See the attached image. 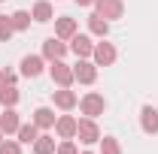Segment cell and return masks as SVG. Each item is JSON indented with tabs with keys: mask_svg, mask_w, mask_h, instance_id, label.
<instances>
[{
	"mask_svg": "<svg viewBox=\"0 0 158 154\" xmlns=\"http://www.w3.org/2000/svg\"><path fill=\"white\" fill-rule=\"evenodd\" d=\"M49 76L58 88H70L76 79H73V67L64 64V60H49Z\"/></svg>",
	"mask_w": 158,
	"mask_h": 154,
	"instance_id": "obj_1",
	"label": "cell"
},
{
	"mask_svg": "<svg viewBox=\"0 0 158 154\" xmlns=\"http://www.w3.org/2000/svg\"><path fill=\"white\" fill-rule=\"evenodd\" d=\"M76 136L82 145H94V142H100V127L94 118H79V127H76Z\"/></svg>",
	"mask_w": 158,
	"mask_h": 154,
	"instance_id": "obj_2",
	"label": "cell"
},
{
	"mask_svg": "<svg viewBox=\"0 0 158 154\" xmlns=\"http://www.w3.org/2000/svg\"><path fill=\"white\" fill-rule=\"evenodd\" d=\"M79 109H82V115L85 118H98L103 115V109H106V100H103V94H85L82 100H79Z\"/></svg>",
	"mask_w": 158,
	"mask_h": 154,
	"instance_id": "obj_3",
	"label": "cell"
},
{
	"mask_svg": "<svg viewBox=\"0 0 158 154\" xmlns=\"http://www.w3.org/2000/svg\"><path fill=\"white\" fill-rule=\"evenodd\" d=\"M91 58H94V64L98 67H113L116 64V58H118V52H116V45L113 42H94V52H91Z\"/></svg>",
	"mask_w": 158,
	"mask_h": 154,
	"instance_id": "obj_4",
	"label": "cell"
},
{
	"mask_svg": "<svg viewBox=\"0 0 158 154\" xmlns=\"http://www.w3.org/2000/svg\"><path fill=\"white\" fill-rule=\"evenodd\" d=\"M73 79H76L79 85H94V79H98V64L88 58H79V64L73 67Z\"/></svg>",
	"mask_w": 158,
	"mask_h": 154,
	"instance_id": "obj_5",
	"label": "cell"
},
{
	"mask_svg": "<svg viewBox=\"0 0 158 154\" xmlns=\"http://www.w3.org/2000/svg\"><path fill=\"white\" fill-rule=\"evenodd\" d=\"M94 12H98L100 18H106V21H116L125 12V3L122 0H94Z\"/></svg>",
	"mask_w": 158,
	"mask_h": 154,
	"instance_id": "obj_6",
	"label": "cell"
},
{
	"mask_svg": "<svg viewBox=\"0 0 158 154\" xmlns=\"http://www.w3.org/2000/svg\"><path fill=\"white\" fill-rule=\"evenodd\" d=\"M67 52H70V45H67L64 39H58V37H49L43 42V58L46 60H64Z\"/></svg>",
	"mask_w": 158,
	"mask_h": 154,
	"instance_id": "obj_7",
	"label": "cell"
},
{
	"mask_svg": "<svg viewBox=\"0 0 158 154\" xmlns=\"http://www.w3.org/2000/svg\"><path fill=\"white\" fill-rule=\"evenodd\" d=\"M70 52L76 55V58H91V52H94V42L88 33H73L70 37Z\"/></svg>",
	"mask_w": 158,
	"mask_h": 154,
	"instance_id": "obj_8",
	"label": "cell"
},
{
	"mask_svg": "<svg viewBox=\"0 0 158 154\" xmlns=\"http://www.w3.org/2000/svg\"><path fill=\"white\" fill-rule=\"evenodd\" d=\"M43 67H46V58H43V55H24V58H21V76L37 79L40 73H43Z\"/></svg>",
	"mask_w": 158,
	"mask_h": 154,
	"instance_id": "obj_9",
	"label": "cell"
},
{
	"mask_svg": "<svg viewBox=\"0 0 158 154\" xmlns=\"http://www.w3.org/2000/svg\"><path fill=\"white\" fill-rule=\"evenodd\" d=\"M19 127H21V118H19V112H15V106H9V109L0 112V130H3V136L19 133Z\"/></svg>",
	"mask_w": 158,
	"mask_h": 154,
	"instance_id": "obj_10",
	"label": "cell"
},
{
	"mask_svg": "<svg viewBox=\"0 0 158 154\" xmlns=\"http://www.w3.org/2000/svg\"><path fill=\"white\" fill-rule=\"evenodd\" d=\"M140 127H143V133H158V109L155 106H143L140 109Z\"/></svg>",
	"mask_w": 158,
	"mask_h": 154,
	"instance_id": "obj_11",
	"label": "cell"
},
{
	"mask_svg": "<svg viewBox=\"0 0 158 154\" xmlns=\"http://www.w3.org/2000/svg\"><path fill=\"white\" fill-rule=\"evenodd\" d=\"M76 127H79V121L73 115H61L58 121H55V133H58L61 139H76Z\"/></svg>",
	"mask_w": 158,
	"mask_h": 154,
	"instance_id": "obj_12",
	"label": "cell"
},
{
	"mask_svg": "<svg viewBox=\"0 0 158 154\" xmlns=\"http://www.w3.org/2000/svg\"><path fill=\"white\" fill-rule=\"evenodd\" d=\"M73 33H79L76 18H70V15H61V18H55V37H58V39H70Z\"/></svg>",
	"mask_w": 158,
	"mask_h": 154,
	"instance_id": "obj_13",
	"label": "cell"
},
{
	"mask_svg": "<svg viewBox=\"0 0 158 154\" xmlns=\"http://www.w3.org/2000/svg\"><path fill=\"white\" fill-rule=\"evenodd\" d=\"M52 100H55V106H58V109H64V112L76 109V103H79V97L73 94L70 88H58V91L52 94Z\"/></svg>",
	"mask_w": 158,
	"mask_h": 154,
	"instance_id": "obj_14",
	"label": "cell"
},
{
	"mask_svg": "<svg viewBox=\"0 0 158 154\" xmlns=\"http://www.w3.org/2000/svg\"><path fill=\"white\" fill-rule=\"evenodd\" d=\"M31 15H34V21L46 24V21L55 18V9H52V3H49V0H37V3H34V9H31Z\"/></svg>",
	"mask_w": 158,
	"mask_h": 154,
	"instance_id": "obj_15",
	"label": "cell"
},
{
	"mask_svg": "<svg viewBox=\"0 0 158 154\" xmlns=\"http://www.w3.org/2000/svg\"><path fill=\"white\" fill-rule=\"evenodd\" d=\"M55 121H58V118H55V112H52L49 106H40L37 112H34V124H37L40 130H49V127H55Z\"/></svg>",
	"mask_w": 158,
	"mask_h": 154,
	"instance_id": "obj_16",
	"label": "cell"
},
{
	"mask_svg": "<svg viewBox=\"0 0 158 154\" xmlns=\"http://www.w3.org/2000/svg\"><path fill=\"white\" fill-rule=\"evenodd\" d=\"M88 30H91V33H94V37H106V33H110V21L106 18H100L98 12H91V15H88Z\"/></svg>",
	"mask_w": 158,
	"mask_h": 154,
	"instance_id": "obj_17",
	"label": "cell"
},
{
	"mask_svg": "<svg viewBox=\"0 0 158 154\" xmlns=\"http://www.w3.org/2000/svg\"><path fill=\"white\" fill-rule=\"evenodd\" d=\"M19 88H15V85H0V106H3V109H9V106H15V103H19Z\"/></svg>",
	"mask_w": 158,
	"mask_h": 154,
	"instance_id": "obj_18",
	"label": "cell"
},
{
	"mask_svg": "<svg viewBox=\"0 0 158 154\" xmlns=\"http://www.w3.org/2000/svg\"><path fill=\"white\" fill-rule=\"evenodd\" d=\"M37 136H40V127L34 124V121L19 127V142H21V145H34V142H37Z\"/></svg>",
	"mask_w": 158,
	"mask_h": 154,
	"instance_id": "obj_19",
	"label": "cell"
},
{
	"mask_svg": "<svg viewBox=\"0 0 158 154\" xmlns=\"http://www.w3.org/2000/svg\"><path fill=\"white\" fill-rule=\"evenodd\" d=\"M55 139L49 133H43V136H37V142H34V154H55Z\"/></svg>",
	"mask_w": 158,
	"mask_h": 154,
	"instance_id": "obj_20",
	"label": "cell"
},
{
	"mask_svg": "<svg viewBox=\"0 0 158 154\" xmlns=\"http://www.w3.org/2000/svg\"><path fill=\"white\" fill-rule=\"evenodd\" d=\"M9 18H12V27H15V30H27V27H31V18H34V15H31L27 9H19V12H12Z\"/></svg>",
	"mask_w": 158,
	"mask_h": 154,
	"instance_id": "obj_21",
	"label": "cell"
},
{
	"mask_svg": "<svg viewBox=\"0 0 158 154\" xmlns=\"http://www.w3.org/2000/svg\"><path fill=\"white\" fill-rule=\"evenodd\" d=\"M100 154H122V145L116 136H100Z\"/></svg>",
	"mask_w": 158,
	"mask_h": 154,
	"instance_id": "obj_22",
	"label": "cell"
},
{
	"mask_svg": "<svg viewBox=\"0 0 158 154\" xmlns=\"http://www.w3.org/2000/svg\"><path fill=\"white\" fill-rule=\"evenodd\" d=\"M15 33V27H12V18L9 15H0V42H9Z\"/></svg>",
	"mask_w": 158,
	"mask_h": 154,
	"instance_id": "obj_23",
	"label": "cell"
},
{
	"mask_svg": "<svg viewBox=\"0 0 158 154\" xmlns=\"http://www.w3.org/2000/svg\"><path fill=\"white\" fill-rule=\"evenodd\" d=\"M0 154H21V142L19 139H3L0 142Z\"/></svg>",
	"mask_w": 158,
	"mask_h": 154,
	"instance_id": "obj_24",
	"label": "cell"
},
{
	"mask_svg": "<svg viewBox=\"0 0 158 154\" xmlns=\"http://www.w3.org/2000/svg\"><path fill=\"white\" fill-rule=\"evenodd\" d=\"M55 154H79V148H76V142H73V139H61L58 148H55Z\"/></svg>",
	"mask_w": 158,
	"mask_h": 154,
	"instance_id": "obj_25",
	"label": "cell"
},
{
	"mask_svg": "<svg viewBox=\"0 0 158 154\" xmlns=\"http://www.w3.org/2000/svg\"><path fill=\"white\" fill-rule=\"evenodd\" d=\"M76 6H94V0H76Z\"/></svg>",
	"mask_w": 158,
	"mask_h": 154,
	"instance_id": "obj_26",
	"label": "cell"
},
{
	"mask_svg": "<svg viewBox=\"0 0 158 154\" xmlns=\"http://www.w3.org/2000/svg\"><path fill=\"white\" fill-rule=\"evenodd\" d=\"M0 85H6V70H0Z\"/></svg>",
	"mask_w": 158,
	"mask_h": 154,
	"instance_id": "obj_27",
	"label": "cell"
},
{
	"mask_svg": "<svg viewBox=\"0 0 158 154\" xmlns=\"http://www.w3.org/2000/svg\"><path fill=\"white\" fill-rule=\"evenodd\" d=\"M0 142H3V130H0Z\"/></svg>",
	"mask_w": 158,
	"mask_h": 154,
	"instance_id": "obj_28",
	"label": "cell"
},
{
	"mask_svg": "<svg viewBox=\"0 0 158 154\" xmlns=\"http://www.w3.org/2000/svg\"><path fill=\"white\" fill-rule=\"evenodd\" d=\"M82 154H94V151H82Z\"/></svg>",
	"mask_w": 158,
	"mask_h": 154,
	"instance_id": "obj_29",
	"label": "cell"
},
{
	"mask_svg": "<svg viewBox=\"0 0 158 154\" xmlns=\"http://www.w3.org/2000/svg\"><path fill=\"white\" fill-rule=\"evenodd\" d=\"M0 3H3V0H0Z\"/></svg>",
	"mask_w": 158,
	"mask_h": 154,
	"instance_id": "obj_30",
	"label": "cell"
}]
</instances>
